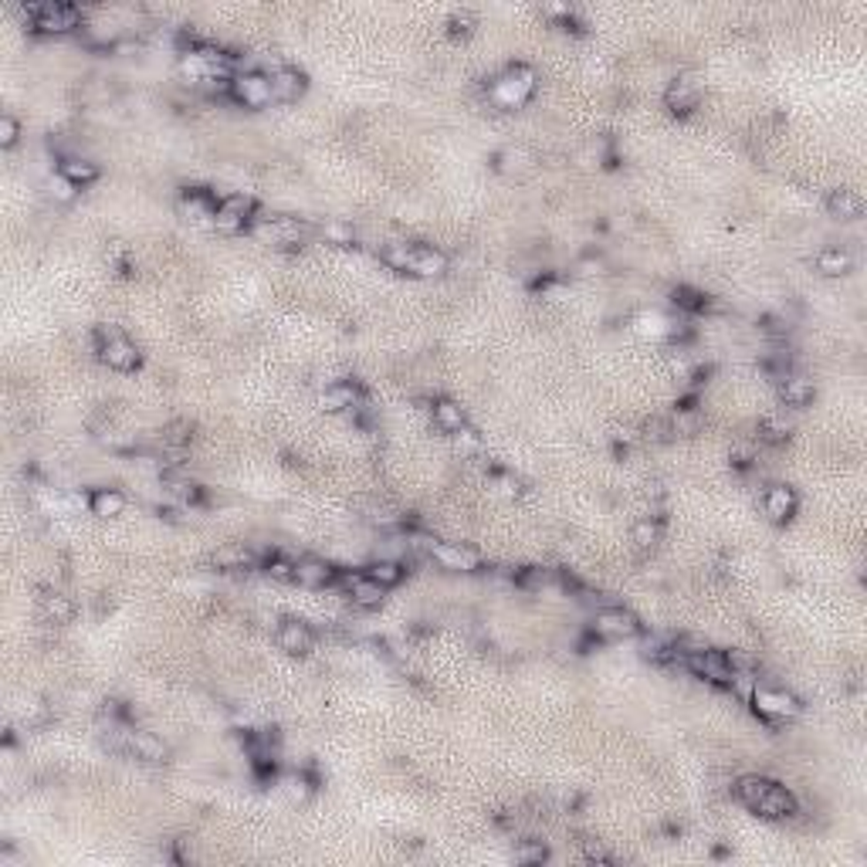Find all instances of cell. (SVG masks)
Masks as SVG:
<instances>
[{"instance_id":"4dcf8cb0","label":"cell","mask_w":867,"mask_h":867,"mask_svg":"<svg viewBox=\"0 0 867 867\" xmlns=\"http://www.w3.org/2000/svg\"><path fill=\"white\" fill-rule=\"evenodd\" d=\"M634 329H637V336H644V339H664V336L675 332L671 319L661 315V312H640V315L634 319Z\"/></svg>"},{"instance_id":"83f0119b","label":"cell","mask_w":867,"mask_h":867,"mask_svg":"<svg viewBox=\"0 0 867 867\" xmlns=\"http://www.w3.org/2000/svg\"><path fill=\"white\" fill-rule=\"evenodd\" d=\"M367 577L376 579V583H380V586H386V590H393V586H400V583H404L406 566L400 562V559L380 556V559H373V562L367 566Z\"/></svg>"},{"instance_id":"f546056e","label":"cell","mask_w":867,"mask_h":867,"mask_svg":"<svg viewBox=\"0 0 867 867\" xmlns=\"http://www.w3.org/2000/svg\"><path fill=\"white\" fill-rule=\"evenodd\" d=\"M770 783H772V779H766V776H739V779H735V786H732V793H735V800H739L742 807L752 809L755 803H759V796L770 790Z\"/></svg>"},{"instance_id":"681fc988","label":"cell","mask_w":867,"mask_h":867,"mask_svg":"<svg viewBox=\"0 0 867 867\" xmlns=\"http://www.w3.org/2000/svg\"><path fill=\"white\" fill-rule=\"evenodd\" d=\"M583 854H586V861H600V864L610 861V854L600 848V844H593V840H583Z\"/></svg>"},{"instance_id":"d4e9b609","label":"cell","mask_w":867,"mask_h":867,"mask_svg":"<svg viewBox=\"0 0 867 867\" xmlns=\"http://www.w3.org/2000/svg\"><path fill=\"white\" fill-rule=\"evenodd\" d=\"M180 213L193 221V224H200V228H213V213H217V200H211L207 193H187L183 200H180Z\"/></svg>"},{"instance_id":"74e56055","label":"cell","mask_w":867,"mask_h":867,"mask_svg":"<svg viewBox=\"0 0 867 867\" xmlns=\"http://www.w3.org/2000/svg\"><path fill=\"white\" fill-rule=\"evenodd\" d=\"M549 861V848L542 840H522L515 848V864H542Z\"/></svg>"},{"instance_id":"b9f144b4","label":"cell","mask_w":867,"mask_h":867,"mask_svg":"<svg viewBox=\"0 0 867 867\" xmlns=\"http://www.w3.org/2000/svg\"><path fill=\"white\" fill-rule=\"evenodd\" d=\"M322 237H326L329 244L346 248V244H352V228H349L346 221H329L326 228H322Z\"/></svg>"},{"instance_id":"4316f807","label":"cell","mask_w":867,"mask_h":867,"mask_svg":"<svg viewBox=\"0 0 867 867\" xmlns=\"http://www.w3.org/2000/svg\"><path fill=\"white\" fill-rule=\"evenodd\" d=\"M89 508H92V515L102 522L119 519V515L126 512V495H122L119 488H98L96 495L89 499Z\"/></svg>"},{"instance_id":"d6a6232c","label":"cell","mask_w":867,"mask_h":867,"mask_svg":"<svg viewBox=\"0 0 867 867\" xmlns=\"http://www.w3.org/2000/svg\"><path fill=\"white\" fill-rule=\"evenodd\" d=\"M451 447H454L461 458H475V454H482L484 441L475 427H461L458 434H451Z\"/></svg>"},{"instance_id":"7dc6e473","label":"cell","mask_w":867,"mask_h":867,"mask_svg":"<svg viewBox=\"0 0 867 867\" xmlns=\"http://www.w3.org/2000/svg\"><path fill=\"white\" fill-rule=\"evenodd\" d=\"M495 488H499L501 499H519V482H515L512 475H499V478H495Z\"/></svg>"},{"instance_id":"60d3db41","label":"cell","mask_w":867,"mask_h":867,"mask_svg":"<svg viewBox=\"0 0 867 867\" xmlns=\"http://www.w3.org/2000/svg\"><path fill=\"white\" fill-rule=\"evenodd\" d=\"M14 712H18V718L24 722V725H35L38 718H44V712H48V708H44V701H41V698H35V694H31V698H20Z\"/></svg>"},{"instance_id":"277c9868","label":"cell","mask_w":867,"mask_h":867,"mask_svg":"<svg viewBox=\"0 0 867 867\" xmlns=\"http://www.w3.org/2000/svg\"><path fill=\"white\" fill-rule=\"evenodd\" d=\"M752 708L759 718H770V722H786V718H796L803 712L800 698L786 688H776V685H755L749 694Z\"/></svg>"},{"instance_id":"836d02e7","label":"cell","mask_w":867,"mask_h":867,"mask_svg":"<svg viewBox=\"0 0 867 867\" xmlns=\"http://www.w3.org/2000/svg\"><path fill=\"white\" fill-rule=\"evenodd\" d=\"M44 193L55 200V204H72L78 197V187L68 180V176H61V174H51L48 180H44Z\"/></svg>"},{"instance_id":"cb8c5ba5","label":"cell","mask_w":867,"mask_h":867,"mask_svg":"<svg viewBox=\"0 0 867 867\" xmlns=\"http://www.w3.org/2000/svg\"><path fill=\"white\" fill-rule=\"evenodd\" d=\"M58 174L68 176V180L75 183L78 190H81V187H89V183H96V180H98V166L92 163V159H89V156L68 153V156H61Z\"/></svg>"},{"instance_id":"d590c367","label":"cell","mask_w":867,"mask_h":867,"mask_svg":"<svg viewBox=\"0 0 867 867\" xmlns=\"http://www.w3.org/2000/svg\"><path fill=\"white\" fill-rule=\"evenodd\" d=\"M631 539H634L640 549H654L657 542H661V522H657V519H640L634 525V532H631Z\"/></svg>"},{"instance_id":"d6986e66","label":"cell","mask_w":867,"mask_h":867,"mask_svg":"<svg viewBox=\"0 0 867 867\" xmlns=\"http://www.w3.org/2000/svg\"><path fill=\"white\" fill-rule=\"evenodd\" d=\"M306 96V75L298 68H275L271 72V98L275 102H298Z\"/></svg>"},{"instance_id":"5b68a950","label":"cell","mask_w":867,"mask_h":867,"mask_svg":"<svg viewBox=\"0 0 867 867\" xmlns=\"http://www.w3.org/2000/svg\"><path fill=\"white\" fill-rule=\"evenodd\" d=\"M593 637L600 640H634V637L644 634V623L637 617L634 610L627 607H603L593 614V623H590Z\"/></svg>"},{"instance_id":"7a4b0ae2","label":"cell","mask_w":867,"mask_h":867,"mask_svg":"<svg viewBox=\"0 0 867 867\" xmlns=\"http://www.w3.org/2000/svg\"><path fill=\"white\" fill-rule=\"evenodd\" d=\"M536 85H539V78H536V72H532L529 65H512V68H505V72L492 81L488 98H492L499 109H522V105L532 102Z\"/></svg>"},{"instance_id":"6da1fadb","label":"cell","mask_w":867,"mask_h":867,"mask_svg":"<svg viewBox=\"0 0 867 867\" xmlns=\"http://www.w3.org/2000/svg\"><path fill=\"white\" fill-rule=\"evenodd\" d=\"M380 261L390 271L414 275V278H441L447 271V258L441 251L424 248V244H406V241H393V244L380 248Z\"/></svg>"},{"instance_id":"e575fe53","label":"cell","mask_w":867,"mask_h":867,"mask_svg":"<svg viewBox=\"0 0 867 867\" xmlns=\"http://www.w3.org/2000/svg\"><path fill=\"white\" fill-rule=\"evenodd\" d=\"M532 166V156L519 150V146H508V150H501L499 153V170L501 174H522V170H529Z\"/></svg>"},{"instance_id":"30bf717a","label":"cell","mask_w":867,"mask_h":867,"mask_svg":"<svg viewBox=\"0 0 867 867\" xmlns=\"http://www.w3.org/2000/svg\"><path fill=\"white\" fill-rule=\"evenodd\" d=\"M228 96L237 102V105H244V109H265L271 105L275 98H271V75L265 72H237V75L228 81Z\"/></svg>"},{"instance_id":"52a82bcc","label":"cell","mask_w":867,"mask_h":867,"mask_svg":"<svg viewBox=\"0 0 867 867\" xmlns=\"http://www.w3.org/2000/svg\"><path fill=\"white\" fill-rule=\"evenodd\" d=\"M427 559H434L441 569L447 573H478L482 569V556L471 549V546H464V542H444V539H427V549H424Z\"/></svg>"},{"instance_id":"ba28073f","label":"cell","mask_w":867,"mask_h":867,"mask_svg":"<svg viewBox=\"0 0 867 867\" xmlns=\"http://www.w3.org/2000/svg\"><path fill=\"white\" fill-rule=\"evenodd\" d=\"M681 664L692 671L694 677H701V681H712V685H729L732 681V657L725 654V651H715V647H698L692 654H681Z\"/></svg>"},{"instance_id":"8992f818","label":"cell","mask_w":867,"mask_h":867,"mask_svg":"<svg viewBox=\"0 0 867 867\" xmlns=\"http://www.w3.org/2000/svg\"><path fill=\"white\" fill-rule=\"evenodd\" d=\"M248 234L258 241V244L289 248V244H298V241L306 237V224L295 221V217H254Z\"/></svg>"},{"instance_id":"2e32d148","label":"cell","mask_w":867,"mask_h":867,"mask_svg":"<svg viewBox=\"0 0 867 867\" xmlns=\"http://www.w3.org/2000/svg\"><path fill=\"white\" fill-rule=\"evenodd\" d=\"M295 583H298L302 590H326V586L336 583V569L329 566L326 559L302 556V559H295Z\"/></svg>"},{"instance_id":"9a60e30c","label":"cell","mask_w":867,"mask_h":867,"mask_svg":"<svg viewBox=\"0 0 867 867\" xmlns=\"http://www.w3.org/2000/svg\"><path fill=\"white\" fill-rule=\"evenodd\" d=\"M752 813H759L766 820H790L793 813H796V796L786 786L770 783V790L759 796V803L752 807Z\"/></svg>"},{"instance_id":"603a6c76","label":"cell","mask_w":867,"mask_h":867,"mask_svg":"<svg viewBox=\"0 0 867 867\" xmlns=\"http://www.w3.org/2000/svg\"><path fill=\"white\" fill-rule=\"evenodd\" d=\"M827 211H830V217H837V221H857V217L864 213V197H861L857 190H848V187L830 190Z\"/></svg>"},{"instance_id":"ffe728a7","label":"cell","mask_w":867,"mask_h":867,"mask_svg":"<svg viewBox=\"0 0 867 867\" xmlns=\"http://www.w3.org/2000/svg\"><path fill=\"white\" fill-rule=\"evenodd\" d=\"M430 421L434 427L441 430V434H458L461 427H468V414H464V406L458 400H451V397H441V400H434L430 406Z\"/></svg>"},{"instance_id":"f6af8a7d","label":"cell","mask_w":867,"mask_h":867,"mask_svg":"<svg viewBox=\"0 0 867 867\" xmlns=\"http://www.w3.org/2000/svg\"><path fill=\"white\" fill-rule=\"evenodd\" d=\"M762 434L770 441H783V437H790V421L786 417H770V421H762Z\"/></svg>"},{"instance_id":"8d00e7d4","label":"cell","mask_w":867,"mask_h":867,"mask_svg":"<svg viewBox=\"0 0 867 867\" xmlns=\"http://www.w3.org/2000/svg\"><path fill=\"white\" fill-rule=\"evenodd\" d=\"M265 577L275 583H295V559L268 556L265 559Z\"/></svg>"},{"instance_id":"f35d334b","label":"cell","mask_w":867,"mask_h":867,"mask_svg":"<svg viewBox=\"0 0 867 867\" xmlns=\"http://www.w3.org/2000/svg\"><path fill=\"white\" fill-rule=\"evenodd\" d=\"M190 430L193 427L187 421H174V424H166L159 430V444L163 447H183V444L190 441Z\"/></svg>"},{"instance_id":"ac0fdd59","label":"cell","mask_w":867,"mask_h":867,"mask_svg":"<svg viewBox=\"0 0 867 867\" xmlns=\"http://www.w3.org/2000/svg\"><path fill=\"white\" fill-rule=\"evenodd\" d=\"M796 505H800V499L790 484H770L762 495V512L770 522H790L796 515Z\"/></svg>"},{"instance_id":"7402d4cb","label":"cell","mask_w":867,"mask_h":867,"mask_svg":"<svg viewBox=\"0 0 867 867\" xmlns=\"http://www.w3.org/2000/svg\"><path fill=\"white\" fill-rule=\"evenodd\" d=\"M75 614H78V607H75V600L68 597V593L48 590V593L41 597V617L48 620V623H58V627H65V623H72V620H75Z\"/></svg>"},{"instance_id":"ab89813d","label":"cell","mask_w":867,"mask_h":867,"mask_svg":"<svg viewBox=\"0 0 867 867\" xmlns=\"http://www.w3.org/2000/svg\"><path fill=\"white\" fill-rule=\"evenodd\" d=\"M671 424V434H698V410L694 406H677V414L668 421Z\"/></svg>"},{"instance_id":"f1b7e54d","label":"cell","mask_w":867,"mask_h":867,"mask_svg":"<svg viewBox=\"0 0 867 867\" xmlns=\"http://www.w3.org/2000/svg\"><path fill=\"white\" fill-rule=\"evenodd\" d=\"M664 105L671 112H677V116H685V112H692L694 105H698V89H694L692 81H671L668 92H664Z\"/></svg>"},{"instance_id":"4fadbf2b","label":"cell","mask_w":867,"mask_h":867,"mask_svg":"<svg viewBox=\"0 0 867 867\" xmlns=\"http://www.w3.org/2000/svg\"><path fill=\"white\" fill-rule=\"evenodd\" d=\"M275 640L291 657H306L315 651V634H312L309 623H302V620H282L278 631H275Z\"/></svg>"},{"instance_id":"44dd1931","label":"cell","mask_w":867,"mask_h":867,"mask_svg":"<svg viewBox=\"0 0 867 867\" xmlns=\"http://www.w3.org/2000/svg\"><path fill=\"white\" fill-rule=\"evenodd\" d=\"M356 404H360L356 383H326V390L319 393V406L326 414H346V410H356Z\"/></svg>"},{"instance_id":"5bb4252c","label":"cell","mask_w":867,"mask_h":867,"mask_svg":"<svg viewBox=\"0 0 867 867\" xmlns=\"http://www.w3.org/2000/svg\"><path fill=\"white\" fill-rule=\"evenodd\" d=\"M776 397H779V404L790 406V410H803V406L813 404L817 386H813V380L803 376V373H783V376L776 380Z\"/></svg>"},{"instance_id":"484cf974","label":"cell","mask_w":867,"mask_h":867,"mask_svg":"<svg viewBox=\"0 0 867 867\" xmlns=\"http://www.w3.org/2000/svg\"><path fill=\"white\" fill-rule=\"evenodd\" d=\"M850 268H854V258H850V251L848 248H820V254H817V271L824 275V278H844V275H850Z\"/></svg>"},{"instance_id":"c3c4849f","label":"cell","mask_w":867,"mask_h":867,"mask_svg":"<svg viewBox=\"0 0 867 867\" xmlns=\"http://www.w3.org/2000/svg\"><path fill=\"white\" fill-rule=\"evenodd\" d=\"M471 24H475V18H471V14H454V18L447 20L451 35H468V31H471Z\"/></svg>"},{"instance_id":"bcb514c9","label":"cell","mask_w":867,"mask_h":867,"mask_svg":"<svg viewBox=\"0 0 867 867\" xmlns=\"http://www.w3.org/2000/svg\"><path fill=\"white\" fill-rule=\"evenodd\" d=\"M644 437L654 444L668 441V437H671V424H668V421H647V424H644Z\"/></svg>"},{"instance_id":"8fae6325","label":"cell","mask_w":867,"mask_h":867,"mask_svg":"<svg viewBox=\"0 0 867 867\" xmlns=\"http://www.w3.org/2000/svg\"><path fill=\"white\" fill-rule=\"evenodd\" d=\"M251 200L248 197H224L217 200V213H213V228L211 231L234 237V234H244L251 228Z\"/></svg>"},{"instance_id":"7c38bea8","label":"cell","mask_w":867,"mask_h":867,"mask_svg":"<svg viewBox=\"0 0 867 867\" xmlns=\"http://www.w3.org/2000/svg\"><path fill=\"white\" fill-rule=\"evenodd\" d=\"M343 586V593L349 597V603L356 610H380L386 600V586H380L376 579H369L367 573H346V577L336 579Z\"/></svg>"},{"instance_id":"3957f363","label":"cell","mask_w":867,"mask_h":867,"mask_svg":"<svg viewBox=\"0 0 867 867\" xmlns=\"http://www.w3.org/2000/svg\"><path fill=\"white\" fill-rule=\"evenodd\" d=\"M98 360L116 373H133L143 363V352L119 329H98Z\"/></svg>"},{"instance_id":"9c48e42d","label":"cell","mask_w":867,"mask_h":867,"mask_svg":"<svg viewBox=\"0 0 867 867\" xmlns=\"http://www.w3.org/2000/svg\"><path fill=\"white\" fill-rule=\"evenodd\" d=\"M27 18L41 35H68L85 24L81 11L72 4H38V7H27Z\"/></svg>"},{"instance_id":"7bdbcfd3","label":"cell","mask_w":867,"mask_h":867,"mask_svg":"<svg viewBox=\"0 0 867 867\" xmlns=\"http://www.w3.org/2000/svg\"><path fill=\"white\" fill-rule=\"evenodd\" d=\"M18 135H20V122L11 116V112H4V116H0V146L11 150V146L18 143Z\"/></svg>"},{"instance_id":"1f68e13d","label":"cell","mask_w":867,"mask_h":867,"mask_svg":"<svg viewBox=\"0 0 867 867\" xmlns=\"http://www.w3.org/2000/svg\"><path fill=\"white\" fill-rule=\"evenodd\" d=\"M278 790L285 793L289 803H306V800L312 796V783L302 776V772H285V776L278 779Z\"/></svg>"},{"instance_id":"e0dca14e","label":"cell","mask_w":867,"mask_h":867,"mask_svg":"<svg viewBox=\"0 0 867 867\" xmlns=\"http://www.w3.org/2000/svg\"><path fill=\"white\" fill-rule=\"evenodd\" d=\"M211 562L213 569H221V573H244V569H251L258 562V556H254V549L244 546V542H224V546L213 549Z\"/></svg>"},{"instance_id":"ee69618b","label":"cell","mask_w":867,"mask_h":867,"mask_svg":"<svg viewBox=\"0 0 867 867\" xmlns=\"http://www.w3.org/2000/svg\"><path fill=\"white\" fill-rule=\"evenodd\" d=\"M553 583V573L549 569H539V566H532V569H525L519 577V586L525 590H542V586H549Z\"/></svg>"}]
</instances>
